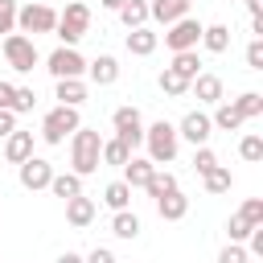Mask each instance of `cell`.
<instances>
[{"label": "cell", "mask_w": 263, "mask_h": 263, "mask_svg": "<svg viewBox=\"0 0 263 263\" xmlns=\"http://www.w3.org/2000/svg\"><path fill=\"white\" fill-rule=\"evenodd\" d=\"M144 148H148V160H152L156 168L173 164V160H177V152H181L177 123H168V119H156L152 127H144Z\"/></svg>", "instance_id": "cell-1"}, {"label": "cell", "mask_w": 263, "mask_h": 263, "mask_svg": "<svg viewBox=\"0 0 263 263\" xmlns=\"http://www.w3.org/2000/svg\"><path fill=\"white\" fill-rule=\"evenodd\" d=\"M99 148H103V136L95 132V127H78L74 136H70V173H78V177H90V173H99Z\"/></svg>", "instance_id": "cell-2"}, {"label": "cell", "mask_w": 263, "mask_h": 263, "mask_svg": "<svg viewBox=\"0 0 263 263\" xmlns=\"http://www.w3.org/2000/svg\"><path fill=\"white\" fill-rule=\"evenodd\" d=\"M86 33H90V4H86V0H66V8L58 12L53 37H58L62 45H78Z\"/></svg>", "instance_id": "cell-3"}, {"label": "cell", "mask_w": 263, "mask_h": 263, "mask_svg": "<svg viewBox=\"0 0 263 263\" xmlns=\"http://www.w3.org/2000/svg\"><path fill=\"white\" fill-rule=\"evenodd\" d=\"M82 127V119H78V107H53V111H45V119H41V140L45 144H66V136H74Z\"/></svg>", "instance_id": "cell-4"}, {"label": "cell", "mask_w": 263, "mask_h": 263, "mask_svg": "<svg viewBox=\"0 0 263 263\" xmlns=\"http://www.w3.org/2000/svg\"><path fill=\"white\" fill-rule=\"evenodd\" d=\"M4 62H8L16 74H29V70L41 62L37 41H33V37H25V33H4Z\"/></svg>", "instance_id": "cell-5"}, {"label": "cell", "mask_w": 263, "mask_h": 263, "mask_svg": "<svg viewBox=\"0 0 263 263\" xmlns=\"http://www.w3.org/2000/svg\"><path fill=\"white\" fill-rule=\"evenodd\" d=\"M111 127H115V136H119L132 152L144 144V115H140V107H132V103H123V107L111 111Z\"/></svg>", "instance_id": "cell-6"}, {"label": "cell", "mask_w": 263, "mask_h": 263, "mask_svg": "<svg viewBox=\"0 0 263 263\" xmlns=\"http://www.w3.org/2000/svg\"><path fill=\"white\" fill-rule=\"evenodd\" d=\"M53 25H58V12L49 4H21L16 8V33H25V37L53 33Z\"/></svg>", "instance_id": "cell-7"}, {"label": "cell", "mask_w": 263, "mask_h": 263, "mask_svg": "<svg viewBox=\"0 0 263 263\" xmlns=\"http://www.w3.org/2000/svg\"><path fill=\"white\" fill-rule=\"evenodd\" d=\"M45 70L53 78H82L86 74V58L78 53V45H58L49 58H45Z\"/></svg>", "instance_id": "cell-8"}, {"label": "cell", "mask_w": 263, "mask_h": 263, "mask_svg": "<svg viewBox=\"0 0 263 263\" xmlns=\"http://www.w3.org/2000/svg\"><path fill=\"white\" fill-rule=\"evenodd\" d=\"M164 29H168V33H164V45H168L173 53L197 49V41H201V21H197V16H181V21L164 25Z\"/></svg>", "instance_id": "cell-9"}, {"label": "cell", "mask_w": 263, "mask_h": 263, "mask_svg": "<svg viewBox=\"0 0 263 263\" xmlns=\"http://www.w3.org/2000/svg\"><path fill=\"white\" fill-rule=\"evenodd\" d=\"M49 177H53V164H49V160H41V156H29V160H21V164H16V181H21L29 193L49 189Z\"/></svg>", "instance_id": "cell-10"}, {"label": "cell", "mask_w": 263, "mask_h": 263, "mask_svg": "<svg viewBox=\"0 0 263 263\" xmlns=\"http://www.w3.org/2000/svg\"><path fill=\"white\" fill-rule=\"evenodd\" d=\"M177 136H181V140H189L193 148H201V144H210L214 123H210V115H205V111H189V115L177 123Z\"/></svg>", "instance_id": "cell-11"}, {"label": "cell", "mask_w": 263, "mask_h": 263, "mask_svg": "<svg viewBox=\"0 0 263 263\" xmlns=\"http://www.w3.org/2000/svg\"><path fill=\"white\" fill-rule=\"evenodd\" d=\"M189 4H193V0H148V21L173 25V21L189 16Z\"/></svg>", "instance_id": "cell-12"}, {"label": "cell", "mask_w": 263, "mask_h": 263, "mask_svg": "<svg viewBox=\"0 0 263 263\" xmlns=\"http://www.w3.org/2000/svg\"><path fill=\"white\" fill-rule=\"evenodd\" d=\"M127 53L132 58H148V53H156V45H160V33H152L148 25H140V29H127Z\"/></svg>", "instance_id": "cell-13"}, {"label": "cell", "mask_w": 263, "mask_h": 263, "mask_svg": "<svg viewBox=\"0 0 263 263\" xmlns=\"http://www.w3.org/2000/svg\"><path fill=\"white\" fill-rule=\"evenodd\" d=\"M53 99L62 107H82L86 103V82L82 78H53Z\"/></svg>", "instance_id": "cell-14"}, {"label": "cell", "mask_w": 263, "mask_h": 263, "mask_svg": "<svg viewBox=\"0 0 263 263\" xmlns=\"http://www.w3.org/2000/svg\"><path fill=\"white\" fill-rule=\"evenodd\" d=\"M33 156V132H8L4 136V160L8 164H21V160H29Z\"/></svg>", "instance_id": "cell-15"}, {"label": "cell", "mask_w": 263, "mask_h": 263, "mask_svg": "<svg viewBox=\"0 0 263 263\" xmlns=\"http://www.w3.org/2000/svg\"><path fill=\"white\" fill-rule=\"evenodd\" d=\"M86 78H90L95 86H111V82L119 78V62H115L111 53H99L95 62H86Z\"/></svg>", "instance_id": "cell-16"}, {"label": "cell", "mask_w": 263, "mask_h": 263, "mask_svg": "<svg viewBox=\"0 0 263 263\" xmlns=\"http://www.w3.org/2000/svg\"><path fill=\"white\" fill-rule=\"evenodd\" d=\"M66 222H70L74 230H86V226L95 222V201H90L86 193L70 197V201H66Z\"/></svg>", "instance_id": "cell-17"}, {"label": "cell", "mask_w": 263, "mask_h": 263, "mask_svg": "<svg viewBox=\"0 0 263 263\" xmlns=\"http://www.w3.org/2000/svg\"><path fill=\"white\" fill-rule=\"evenodd\" d=\"M189 90L197 95V103H210V107L222 103V78H218V74H205V70H201V74L189 82Z\"/></svg>", "instance_id": "cell-18"}, {"label": "cell", "mask_w": 263, "mask_h": 263, "mask_svg": "<svg viewBox=\"0 0 263 263\" xmlns=\"http://www.w3.org/2000/svg\"><path fill=\"white\" fill-rule=\"evenodd\" d=\"M156 214H160L164 222H181V218L189 214V197H185L181 189H173V193L156 197Z\"/></svg>", "instance_id": "cell-19"}, {"label": "cell", "mask_w": 263, "mask_h": 263, "mask_svg": "<svg viewBox=\"0 0 263 263\" xmlns=\"http://www.w3.org/2000/svg\"><path fill=\"white\" fill-rule=\"evenodd\" d=\"M152 168H156V164H152L148 156H136V152H132V156H127V164H123V181H127L132 189H144V185H148V177H152Z\"/></svg>", "instance_id": "cell-20"}, {"label": "cell", "mask_w": 263, "mask_h": 263, "mask_svg": "<svg viewBox=\"0 0 263 263\" xmlns=\"http://www.w3.org/2000/svg\"><path fill=\"white\" fill-rule=\"evenodd\" d=\"M210 123H214L218 132H238L247 119L234 111V103H226V99H222V103H214V115H210Z\"/></svg>", "instance_id": "cell-21"}, {"label": "cell", "mask_w": 263, "mask_h": 263, "mask_svg": "<svg viewBox=\"0 0 263 263\" xmlns=\"http://www.w3.org/2000/svg\"><path fill=\"white\" fill-rule=\"evenodd\" d=\"M49 193L62 197V201H70V197L82 193V177H78V173H53V177H49Z\"/></svg>", "instance_id": "cell-22"}, {"label": "cell", "mask_w": 263, "mask_h": 263, "mask_svg": "<svg viewBox=\"0 0 263 263\" xmlns=\"http://www.w3.org/2000/svg\"><path fill=\"white\" fill-rule=\"evenodd\" d=\"M197 45H205L210 53H226L230 49V29L226 25H201V41Z\"/></svg>", "instance_id": "cell-23"}, {"label": "cell", "mask_w": 263, "mask_h": 263, "mask_svg": "<svg viewBox=\"0 0 263 263\" xmlns=\"http://www.w3.org/2000/svg\"><path fill=\"white\" fill-rule=\"evenodd\" d=\"M127 156H132V148H127L119 136L103 140V148H99V160H103V164H115V168H123V164H127Z\"/></svg>", "instance_id": "cell-24"}, {"label": "cell", "mask_w": 263, "mask_h": 263, "mask_svg": "<svg viewBox=\"0 0 263 263\" xmlns=\"http://www.w3.org/2000/svg\"><path fill=\"white\" fill-rule=\"evenodd\" d=\"M111 234L115 238H140V218L132 214V210H115V218H111Z\"/></svg>", "instance_id": "cell-25"}, {"label": "cell", "mask_w": 263, "mask_h": 263, "mask_svg": "<svg viewBox=\"0 0 263 263\" xmlns=\"http://www.w3.org/2000/svg\"><path fill=\"white\" fill-rule=\"evenodd\" d=\"M115 12H119V21H123L127 29H140V25H148V0H123Z\"/></svg>", "instance_id": "cell-26"}, {"label": "cell", "mask_w": 263, "mask_h": 263, "mask_svg": "<svg viewBox=\"0 0 263 263\" xmlns=\"http://www.w3.org/2000/svg\"><path fill=\"white\" fill-rule=\"evenodd\" d=\"M168 70H177L181 78L193 82V78L201 74V58H197V49H181V53H173V66H168Z\"/></svg>", "instance_id": "cell-27"}, {"label": "cell", "mask_w": 263, "mask_h": 263, "mask_svg": "<svg viewBox=\"0 0 263 263\" xmlns=\"http://www.w3.org/2000/svg\"><path fill=\"white\" fill-rule=\"evenodd\" d=\"M144 189H148V197L156 201V197H164V193H173V189H181V185H177V177H173V173L152 168V177H148V185H144Z\"/></svg>", "instance_id": "cell-28"}, {"label": "cell", "mask_w": 263, "mask_h": 263, "mask_svg": "<svg viewBox=\"0 0 263 263\" xmlns=\"http://www.w3.org/2000/svg\"><path fill=\"white\" fill-rule=\"evenodd\" d=\"M103 201H107L111 210H127V205H132V185H127L123 177H119V181H111V185L103 189Z\"/></svg>", "instance_id": "cell-29"}, {"label": "cell", "mask_w": 263, "mask_h": 263, "mask_svg": "<svg viewBox=\"0 0 263 263\" xmlns=\"http://www.w3.org/2000/svg\"><path fill=\"white\" fill-rule=\"evenodd\" d=\"M234 111H238L242 119H259V115H263V95H259V90H242V95L234 99Z\"/></svg>", "instance_id": "cell-30"}, {"label": "cell", "mask_w": 263, "mask_h": 263, "mask_svg": "<svg viewBox=\"0 0 263 263\" xmlns=\"http://www.w3.org/2000/svg\"><path fill=\"white\" fill-rule=\"evenodd\" d=\"M201 181H205V193H230V185H234V177H230L226 164H214Z\"/></svg>", "instance_id": "cell-31"}, {"label": "cell", "mask_w": 263, "mask_h": 263, "mask_svg": "<svg viewBox=\"0 0 263 263\" xmlns=\"http://www.w3.org/2000/svg\"><path fill=\"white\" fill-rule=\"evenodd\" d=\"M160 90L168 95V99H181V95H189V78H181L177 70H160Z\"/></svg>", "instance_id": "cell-32"}, {"label": "cell", "mask_w": 263, "mask_h": 263, "mask_svg": "<svg viewBox=\"0 0 263 263\" xmlns=\"http://www.w3.org/2000/svg\"><path fill=\"white\" fill-rule=\"evenodd\" d=\"M238 156L251 160V164H259V160H263V136H255V132L242 136V140H238Z\"/></svg>", "instance_id": "cell-33"}, {"label": "cell", "mask_w": 263, "mask_h": 263, "mask_svg": "<svg viewBox=\"0 0 263 263\" xmlns=\"http://www.w3.org/2000/svg\"><path fill=\"white\" fill-rule=\"evenodd\" d=\"M214 164H222V160H218V152H214L210 144H201V148H193V168H197L201 177H205V173H210Z\"/></svg>", "instance_id": "cell-34"}, {"label": "cell", "mask_w": 263, "mask_h": 263, "mask_svg": "<svg viewBox=\"0 0 263 263\" xmlns=\"http://www.w3.org/2000/svg\"><path fill=\"white\" fill-rule=\"evenodd\" d=\"M33 107H37L33 86H16V95H12V115H25V111H33Z\"/></svg>", "instance_id": "cell-35"}, {"label": "cell", "mask_w": 263, "mask_h": 263, "mask_svg": "<svg viewBox=\"0 0 263 263\" xmlns=\"http://www.w3.org/2000/svg\"><path fill=\"white\" fill-rule=\"evenodd\" d=\"M263 226V222H259ZM226 234H230V242H242L247 234H251V222L242 218V214H230V222H226Z\"/></svg>", "instance_id": "cell-36"}, {"label": "cell", "mask_w": 263, "mask_h": 263, "mask_svg": "<svg viewBox=\"0 0 263 263\" xmlns=\"http://www.w3.org/2000/svg\"><path fill=\"white\" fill-rule=\"evenodd\" d=\"M16 0H0V33H16Z\"/></svg>", "instance_id": "cell-37"}, {"label": "cell", "mask_w": 263, "mask_h": 263, "mask_svg": "<svg viewBox=\"0 0 263 263\" xmlns=\"http://www.w3.org/2000/svg\"><path fill=\"white\" fill-rule=\"evenodd\" d=\"M238 214H242L251 226H259V222H263V197H247V201L238 205Z\"/></svg>", "instance_id": "cell-38"}, {"label": "cell", "mask_w": 263, "mask_h": 263, "mask_svg": "<svg viewBox=\"0 0 263 263\" xmlns=\"http://www.w3.org/2000/svg\"><path fill=\"white\" fill-rule=\"evenodd\" d=\"M251 255H247V247L242 242H226L222 251H218V263H247Z\"/></svg>", "instance_id": "cell-39"}, {"label": "cell", "mask_w": 263, "mask_h": 263, "mask_svg": "<svg viewBox=\"0 0 263 263\" xmlns=\"http://www.w3.org/2000/svg\"><path fill=\"white\" fill-rule=\"evenodd\" d=\"M247 70H263V37H255L247 45Z\"/></svg>", "instance_id": "cell-40"}, {"label": "cell", "mask_w": 263, "mask_h": 263, "mask_svg": "<svg viewBox=\"0 0 263 263\" xmlns=\"http://www.w3.org/2000/svg\"><path fill=\"white\" fill-rule=\"evenodd\" d=\"M12 95H16V82L0 78V111H12Z\"/></svg>", "instance_id": "cell-41"}, {"label": "cell", "mask_w": 263, "mask_h": 263, "mask_svg": "<svg viewBox=\"0 0 263 263\" xmlns=\"http://www.w3.org/2000/svg\"><path fill=\"white\" fill-rule=\"evenodd\" d=\"M82 263H115V255H111L107 247H95L90 255H82Z\"/></svg>", "instance_id": "cell-42"}, {"label": "cell", "mask_w": 263, "mask_h": 263, "mask_svg": "<svg viewBox=\"0 0 263 263\" xmlns=\"http://www.w3.org/2000/svg\"><path fill=\"white\" fill-rule=\"evenodd\" d=\"M8 132H16V115H12V111H0V140H4Z\"/></svg>", "instance_id": "cell-43"}, {"label": "cell", "mask_w": 263, "mask_h": 263, "mask_svg": "<svg viewBox=\"0 0 263 263\" xmlns=\"http://www.w3.org/2000/svg\"><path fill=\"white\" fill-rule=\"evenodd\" d=\"M58 263H82V255H78V251H62V255H58Z\"/></svg>", "instance_id": "cell-44"}, {"label": "cell", "mask_w": 263, "mask_h": 263, "mask_svg": "<svg viewBox=\"0 0 263 263\" xmlns=\"http://www.w3.org/2000/svg\"><path fill=\"white\" fill-rule=\"evenodd\" d=\"M247 12L251 16H263V0H247Z\"/></svg>", "instance_id": "cell-45"}, {"label": "cell", "mask_w": 263, "mask_h": 263, "mask_svg": "<svg viewBox=\"0 0 263 263\" xmlns=\"http://www.w3.org/2000/svg\"><path fill=\"white\" fill-rule=\"evenodd\" d=\"M99 4H103V8H111V12H115V8H119V4H123V0H99Z\"/></svg>", "instance_id": "cell-46"}]
</instances>
